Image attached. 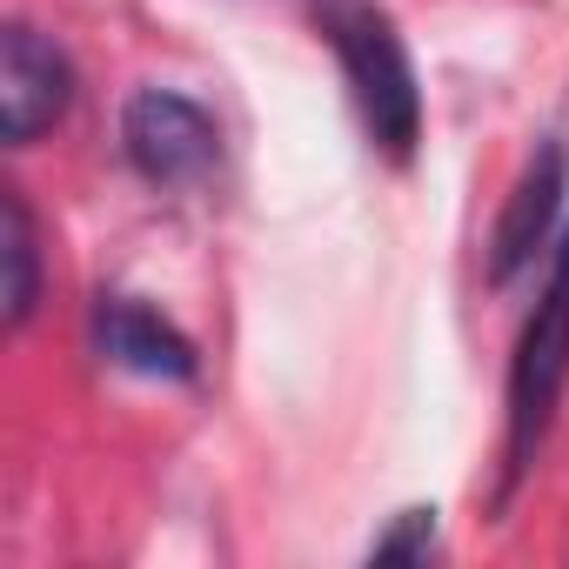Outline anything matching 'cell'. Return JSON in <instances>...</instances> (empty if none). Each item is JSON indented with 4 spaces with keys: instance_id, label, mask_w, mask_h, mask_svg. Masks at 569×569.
Wrapping results in <instances>:
<instances>
[{
    "instance_id": "6da1fadb",
    "label": "cell",
    "mask_w": 569,
    "mask_h": 569,
    "mask_svg": "<svg viewBox=\"0 0 569 569\" xmlns=\"http://www.w3.org/2000/svg\"><path fill=\"white\" fill-rule=\"evenodd\" d=\"M316 28H322L329 54L342 61L349 101H356L369 141L382 154L409 161L422 141V88H416V61L389 21V8H376V0H316Z\"/></svg>"
},
{
    "instance_id": "7a4b0ae2",
    "label": "cell",
    "mask_w": 569,
    "mask_h": 569,
    "mask_svg": "<svg viewBox=\"0 0 569 569\" xmlns=\"http://www.w3.org/2000/svg\"><path fill=\"white\" fill-rule=\"evenodd\" d=\"M569 389V228L549 254V274H542V296L516 336V356H509V416H502V502L516 496V482L536 469V449L556 422V402Z\"/></svg>"
},
{
    "instance_id": "3957f363",
    "label": "cell",
    "mask_w": 569,
    "mask_h": 569,
    "mask_svg": "<svg viewBox=\"0 0 569 569\" xmlns=\"http://www.w3.org/2000/svg\"><path fill=\"white\" fill-rule=\"evenodd\" d=\"M121 154L154 188H201L221 168V128L174 88H141L121 108Z\"/></svg>"
},
{
    "instance_id": "277c9868",
    "label": "cell",
    "mask_w": 569,
    "mask_h": 569,
    "mask_svg": "<svg viewBox=\"0 0 569 569\" xmlns=\"http://www.w3.org/2000/svg\"><path fill=\"white\" fill-rule=\"evenodd\" d=\"M74 108V61L28 21L0 34V121L8 148H34L61 114Z\"/></svg>"
},
{
    "instance_id": "5b68a950",
    "label": "cell",
    "mask_w": 569,
    "mask_h": 569,
    "mask_svg": "<svg viewBox=\"0 0 569 569\" xmlns=\"http://www.w3.org/2000/svg\"><path fill=\"white\" fill-rule=\"evenodd\" d=\"M562 194H569V154H562V141H536V154L522 161V174L496 214V234H489V281L496 289L536 261V248H549Z\"/></svg>"
},
{
    "instance_id": "8992f818",
    "label": "cell",
    "mask_w": 569,
    "mask_h": 569,
    "mask_svg": "<svg viewBox=\"0 0 569 569\" xmlns=\"http://www.w3.org/2000/svg\"><path fill=\"white\" fill-rule=\"evenodd\" d=\"M94 349H101V362H114V369H128L141 382H188L194 362H201L194 342L154 302L121 296V289L94 302Z\"/></svg>"
},
{
    "instance_id": "52a82bcc",
    "label": "cell",
    "mask_w": 569,
    "mask_h": 569,
    "mask_svg": "<svg viewBox=\"0 0 569 569\" xmlns=\"http://www.w3.org/2000/svg\"><path fill=\"white\" fill-rule=\"evenodd\" d=\"M34 302H41V228L28 214L21 188H8L0 194V322L21 336Z\"/></svg>"
},
{
    "instance_id": "ba28073f",
    "label": "cell",
    "mask_w": 569,
    "mask_h": 569,
    "mask_svg": "<svg viewBox=\"0 0 569 569\" xmlns=\"http://www.w3.org/2000/svg\"><path fill=\"white\" fill-rule=\"evenodd\" d=\"M436 556V502L396 509V522L369 542V562H429Z\"/></svg>"
}]
</instances>
